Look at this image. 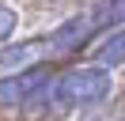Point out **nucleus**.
Masks as SVG:
<instances>
[{
    "label": "nucleus",
    "instance_id": "f03ea898",
    "mask_svg": "<svg viewBox=\"0 0 125 121\" xmlns=\"http://www.w3.org/2000/svg\"><path fill=\"white\" fill-rule=\"evenodd\" d=\"M49 83L46 68H27V72H15L8 80H0V106H23L31 95H38Z\"/></svg>",
    "mask_w": 125,
    "mask_h": 121
},
{
    "label": "nucleus",
    "instance_id": "39448f33",
    "mask_svg": "<svg viewBox=\"0 0 125 121\" xmlns=\"http://www.w3.org/2000/svg\"><path fill=\"white\" fill-rule=\"evenodd\" d=\"M15 23H19V15L11 11V8L0 4V42H8V38L15 34Z\"/></svg>",
    "mask_w": 125,
    "mask_h": 121
},
{
    "label": "nucleus",
    "instance_id": "7ed1b4c3",
    "mask_svg": "<svg viewBox=\"0 0 125 121\" xmlns=\"http://www.w3.org/2000/svg\"><path fill=\"white\" fill-rule=\"evenodd\" d=\"M95 15H76V19H68V23H61V27L49 34V53L53 57H61V53H72V49H80V45L87 42V38L95 34Z\"/></svg>",
    "mask_w": 125,
    "mask_h": 121
},
{
    "label": "nucleus",
    "instance_id": "f257e3e1",
    "mask_svg": "<svg viewBox=\"0 0 125 121\" xmlns=\"http://www.w3.org/2000/svg\"><path fill=\"white\" fill-rule=\"evenodd\" d=\"M106 95H110V72L102 64L72 68L57 83H49V98L61 106H91V102H102Z\"/></svg>",
    "mask_w": 125,
    "mask_h": 121
},
{
    "label": "nucleus",
    "instance_id": "423d86ee",
    "mask_svg": "<svg viewBox=\"0 0 125 121\" xmlns=\"http://www.w3.org/2000/svg\"><path fill=\"white\" fill-rule=\"evenodd\" d=\"M31 49H34V45H15L11 53H0V64H4V68L23 64V60H31Z\"/></svg>",
    "mask_w": 125,
    "mask_h": 121
},
{
    "label": "nucleus",
    "instance_id": "20e7f679",
    "mask_svg": "<svg viewBox=\"0 0 125 121\" xmlns=\"http://www.w3.org/2000/svg\"><path fill=\"white\" fill-rule=\"evenodd\" d=\"M95 60H99L102 68L125 64V30H114L110 38H102V45L95 49Z\"/></svg>",
    "mask_w": 125,
    "mask_h": 121
}]
</instances>
